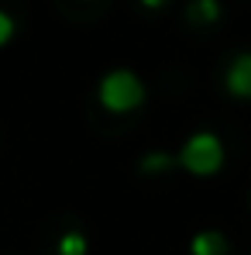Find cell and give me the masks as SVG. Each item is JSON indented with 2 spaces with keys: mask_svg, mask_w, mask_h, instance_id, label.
<instances>
[{
  "mask_svg": "<svg viewBox=\"0 0 251 255\" xmlns=\"http://www.w3.org/2000/svg\"><path fill=\"white\" fill-rule=\"evenodd\" d=\"M96 97L110 114H131V111H138L145 104V83L131 69H114V73H107L100 80Z\"/></svg>",
  "mask_w": 251,
  "mask_h": 255,
  "instance_id": "obj_1",
  "label": "cell"
},
{
  "mask_svg": "<svg viewBox=\"0 0 251 255\" xmlns=\"http://www.w3.org/2000/svg\"><path fill=\"white\" fill-rule=\"evenodd\" d=\"M179 166L193 176H213L224 166V141L213 131H196L186 138L182 152H179Z\"/></svg>",
  "mask_w": 251,
  "mask_h": 255,
  "instance_id": "obj_2",
  "label": "cell"
},
{
  "mask_svg": "<svg viewBox=\"0 0 251 255\" xmlns=\"http://www.w3.org/2000/svg\"><path fill=\"white\" fill-rule=\"evenodd\" d=\"M227 93L238 97V100H251V52H241L231 66H227Z\"/></svg>",
  "mask_w": 251,
  "mask_h": 255,
  "instance_id": "obj_3",
  "label": "cell"
},
{
  "mask_svg": "<svg viewBox=\"0 0 251 255\" xmlns=\"http://www.w3.org/2000/svg\"><path fill=\"white\" fill-rule=\"evenodd\" d=\"M189 255H227V238L220 231H200L189 242Z\"/></svg>",
  "mask_w": 251,
  "mask_h": 255,
  "instance_id": "obj_4",
  "label": "cell"
},
{
  "mask_svg": "<svg viewBox=\"0 0 251 255\" xmlns=\"http://www.w3.org/2000/svg\"><path fill=\"white\" fill-rule=\"evenodd\" d=\"M189 17H193L196 24H213V21L220 17V3H217V0H193V3H189Z\"/></svg>",
  "mask_w": 251,
  "mask_h": 255,
  "instance_id": "obj_5",
  "label": "cell"
},
{
  "mask_svg": "<svg viewBox=\"0 0 251 255\" xmlns=\"http://www.w3.org/2000/svg\"><path fill=\"white\" fill-rule=\"evenodd\" d=\"M179 166V159H172V155H166V152H152V155H145L141 159V172H168Z\"/></svg>",
  "mask_w": 251,
  "mask_h": 255,
  "instance_id": "obj_6",
  "label": "cell"
},
{
  "mask_svg": "<svg viewBox=\"0 0 251 255\" xmlns=\"http://www.w3.org/2000/svg\"><path fill=\"white\" fill-rule=\"evenodd\" d=\"M59 255H86V238L80 231H66L59 238Z\"/></svg>",
  "mask_w": 251,
  "mask_h": 255,
  "instance_id": "obj_7",
  "label": "cell"
},
{
  "mask_svg": "<svg viewBox=\"0 0 251 255\" xmlns=\"http://www.w3.org/2000/svg\"><path fill=\"white\" fill-rule=\"evenodd\" d=\"M14 38V17L7 10H0V45H7Z\"/></svg>",
  "mask_w": 251,
  "mask_h": 255,
  "instance_id": "obj_8",
  "label": "cell"
},
{
  "mask_svg": "<svg viewBox=\"0 0 251 255\" xmlns=\"http://www.w3.org/2000/svg\"><path fill=\"white\" fill-rule=\"evenodd\" d=\"M141 3H145V7H148V10H159V7H166L168 0H141Z\"/></svg>",
  "mask_w": 251,
  "mask_h": 255,
  "instance_id": "obj_9",
  "label": "cell"
}]
</instances>
